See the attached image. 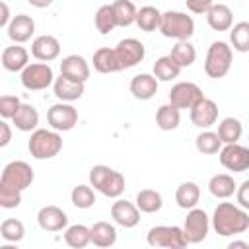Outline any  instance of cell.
<instances>
[{
	"mask_svg": "<svg viewBox=\"0 0 249 249\" xmlns=\"http://www.w3.org/2000/svg\"><path fill=\"white\" fill-rule=\"evenodd\" d=\"M212 228L222 237L243 233L249 228V214L239 204L220 202L212 214Z\"/></svg>",
	"mask_w": 249,
	"mask_h": 249,
	"instance_id": "obj_1",
	"label": "cell"
},
{
	"mask_svg": "<svg viewBox=\"0 0 249 249\" xmlns=\"http://www.w3.org/2000/svg\"><path fill=\"white\" fill-rule=\"evenodd\" d=\"M27 150L35 160H51L62 150V136L54 128H35L27 142Z\"/></svg>",
	"mask_w": 249,
	"mask_h": 249,
	"instance_id": "obj_2",
	"label": "cell"
},
{
	"mask_svg": "<svg viewBox=\"0 0 249 249\" xmlns=\"http://www.w3.org/2000/svg\"><path fill=\"white\" fill-rule=\"evenodd\" d=\"M233 62V49L226 41H214L208 47L206 60H204V72L208 78H224Z\"/></svg>",
	"mask_w": 249,
	"mask_h": 249,
	"instance_id": "obj_3",
	"label": "cell"
},
{
	"mask_svg": "<svg viewBox=\"0 0 249 249\" xmlns=\"http://www.w3.org/2000/svg\"><path fill=\"white\" fill-rule=\"evenodd\" d=\"M158 31L167 39H177V41L191 39L195 33V19L185 12L169 10L161 14V23Z\"/></svg>",
	"mask_w": 249,
	"mask_h": 249,
	"instance_id": "obj_4",
	"label": "cell"
},
{
	"mask_svg": "<svg viewBox=\"0 0 249 249\" xmlns=\"http://www.w3.org/2000/svg\"><path fill=\"white\" fill-rule=\"evenodd\" d=\"M35 179V173L31 169V165L27 161H21V160H16V161H10L6 163V167L2 169V175H0V185L2 187H10V189H16V191H25L27 187H31Z\"/></svg>",
	"mask_w": 249,
	"mask_h": 249,
	"instance_id": "obj_5",
	"label": "cell"
},
{
	"mask_svg": "<svg viewBox=\"0 0 249 249\" xmlns=\"http://www.w3.org/2000/svg\"><path fill=\"white\" fill-rule=\"evenodd\" d=\"M146 241L150 247H167V249H183L189 245V239L185 237L183 228L179 226H154Z\"/></svg>",
	"mask_w": 249,
	"mask_h": 249,
	"instance_id": "obj_6",
	"label": "cell"
},
{
	"mask_svg": "<svg viewBox=\"0 0 249 249\" xmlns=\"http://www.w3.org/2000/svg\"><path fill=\"white\" fill-rule=\"evenodd\" d=\"M21 86L29 91H41L54 84V74L49 62H33L21 70Z\"/></svg>",
	"mask_w": 249,
	"mask_h": 249,
	"instance_id": "obj_7",
	"label": "cell"
},
{
	"mask_svg": "<svg viewBox=\"0 0 249 249\" xmlns=\"http://www.w3.org/2000/svg\"><path fill=\"white\" fill-rule=\"evenodd\" d=\"M47 123L58 132H68L78 124V109L66 101H58L47 111Z\"/></svg>",
	"mask_w": 249,
	"mask_h": 249,
	"instance_id": "obj_8",
	"label": "cell"
},
{
	"mask_svg": "<svg viewBox=\"0 0 249 249\" xmlns=\"http://www.w3.org/2000/svg\"><path fill=\"white\" fill-rule=\"evenodd\" d=\"M210 230V218L202 208H191L187 212V218L183 222V231L185 237L189 239V243H200L206 239Z\"/></svg>",
	"mask_w": 249,
	"mask_h": 249,
	"instance_id": "obj_9",
	"label": "cell"
},
{
	"mask_svg": "<svg viewBox=\"0 0 249 249\" xmlns=\"http://www.w3.org/2000/svg\"><path fill=\"white\" fill-rule=\"evenodd\" d=\"M220 163L233 173H241L249 169V148L233 142V144H224L222 150L218 152Z\"/></svg>",
	"mask_w": 249,
	"mask_h": 249,
	"instance_id": "obj_10",
	"label": "cell"
},
{
	"mask_svg": "<svg viewBox=\"0 0 249 249\" xmlns=\"http://www.w3.org/2000/svg\"><path fill=\"white\" fill-rule=\"evenodd\" d=\"M202 97L204 93L195 82H177L169 89V103L175 105L177 109H191Z\"/></svg>",
	"mask_w": 249,
	"mask_h": 249,
	"instance_id": "obj_11",
	"label": "cell"
},
{
	"mask_svg": "<svg viewBox=\"0 0 249 249\" xmlns=\"http://www.w3.org/2000/svg\"><path fill=\"white\" fill-rule=\"evenodd\" d=\"M115 51H117V56H119V62H121L123 70L136 66V64L142 62L144 56H146V49H144L142 41H138V39H134V37L121 39V41L117 43Z\"/></svg>",
	"mask_w": 249,
	"mask_h": 249,
	"instance_id": "obj_12",
	"label": "cell"
},
{
	"mask_svg": "<svg viewBox=\"0 0 249 249\" xmlns=\"http://www.w3.org/2000/svg\"><path fill=\"white\" fill-rule=\"evenodd\" d=\"M218 121V105L210 97H202L191 107V123L198 128H210Z\"/></svg>",
	"mask_w": 249,
	"mask_h": 249,
	"instance_id": "obj_13",
	"label": "cell"
},
{
	"mask_svg": "<svg viewBox=\"0 0 249 249\" xmlns=\"http://www.w3.org/2000/svg\"><path fill=\"white\" fill-rule=\"evenodd\" d=\"M111 218L121 228H134L140 222V208L136 202H128L124 198H117L111 206Z\"/></svg>",
	"mask_w": 249,
	"mask_h": 249,
	"instance_id": "obj_14",
	"label": "cell"
},
{
	"mask_svg": "<svg viewBox=\"0 0 249 249\" xmlns=\"http://www.w3.org/2000/svg\"><path fill=\"white\" fill-rule=\"evenodd\" d=\"M37 224L45 231H60L68 228V216L62 208L54 204H47L37 212Z\"/></svg>",
	"mask_w": 249,
	"mask_h": 249,
	"instance_id": "obj_15",
	"label": "cell"
},
{
	"mask_svg": "<svg viewBox=\"0 0 249 249\" xmlns=\"http://www.w3.org/2000/svg\"><path fill=\"white\" fill-rule=\"evenodd\" d=\"M31 54L39 62H51L60 54V43L54 35H39L31 43Z\"/></svg>",
	"mask_w": 249,
	"mask_h": 249,
	"instance_id": "obj_16",
	"label": "cell"
},
{
	"mask_svg": "<svg viewBox=\"0 0 249 249\" xmlns=\"http://www.w3.org/2000/svg\"><path fill=\"white\" fill-rule=\"evenodd\" d=\"M84 82H76V80H70L68 76H58L54 78V84H53V91L56 95L58 101H66V103H72V101H78L82 95H84Z\"/></svg>",
	"mask_w": 249,
	"mask_h": 249,
	"instance_id": "obj_17",
	"label": "cell"
},
{
	"mask_svg": "<svg viewBox=\"0 0 249 249\" xmlns=\"http://www.w3.org/2000/svg\"><path fill=\"white\" fill-rule=\"evenodd\" d=\"M6 29H8V37L14 43H19L21 45V43H25V41H29L33 37V33H35V21L27 14H18V16L12 18V21H10V25Z\"/></svg>",
	"mask_w": 249,
	"mask_h": 249,
	"instance_id": "obj_18",
	"label": "cell"
},
{
	"mask_svg": "<svg viewBox=\"0 0 249 249\" xmlns=\"http://www.w3.org/2000/svg\"><path fill=\"white\" fill-rule=\"evenodd\" d=\"M60 74L68 76L70 80L86 84L89 78V64L82 54H68L60 62Z\"/></svg>",
	"mask_w": 249,
	"mask_h": 249,
	"instance_id": "obj_19",
	"label": "cell"
},
{
	"mask_svg": "<svg viewBox=\"0 0 249 249\" xmlns=\"http://www.w3.org/2000/svg\"><path fill=\"white\" fill-rule=\"evenodd\" d=\"M29 64V53L19 43H14L2 51V66L8 72H21Z\"/></svg>",
	"mask_w": 249,
	"mask_h": 249,
	"instance_id": "obj_20",
	"label": "cell"
},
{
	"mask_svg": "<svg viewBox=\"0 0 249 249\" xmlns=\"http://www.w3.org/2000/svg\"><path fill=\"white\" fill-rule=\"evenodd\" d=\"M158 82L160 80L154 74H136L130 80V93L140 101H148L158 93Z\"/></svg>",
	"mask_w": 249,
	"mask_h": 249,
	"instance_id": "obj_21",
	"label": "cell"
},
{
	"mask_svg": "<svg viewBox=\"0 0 249 249\" xmlns=\"http://www.w3.org/2000/svg\"><path fill=\"white\" fill-rule=\"evenodd\" d=\"M206 21L214 31H230L233 25V12L226 4H212L206 12Z\"/></svg>",
	"mask_w": 249,
	"mask_h": 249,
	"instance_id": "obj_22",
	"label": "cell"
},
{
	"mask_svg": "<svg viewBox=\"0 0 249 249\" xmlns=\"http://www.w3.org/2000/svg\"><path fill=\"white\" fill-rule=\"evenodd\" d=\"M93 68L99 72V74H113V72H119L123 70L121 62H119V56H117V51L115 49H109V47H101L93 53Z\"/></svg>",
	"mask_w": 249,
	"mask_h": 249,
	"instance_id": "obj_23",
	"label": "cell"
},
{
	"mask_svg": "<svg viewBox=\"0 0 249 249\" xmlns=\"http://www.w3.org/2000/svg\"><path fill=\"white\" fill-rule=\"evenodd\" d=\"M200 200V187L195 183V181H185L177 187L175 191V202L179 208L183 210H191L198 204Z\"/></svg>",
	"mask_w": 249,
	"mask_h": 249,
	"instance_id": "obj_24",
	"label": "cell"
},
{
	"mask_svg": "<svg viewBox=\"0 0 249 249\" xmlns=\"http://www.w3.org/2000/svg\"><path fill=\"white\" fill-rule=\"evenodd\" d=\"M14 124L18 130L21 132H33L39 124V113L31 103H21V107L18 109V113L14 115Z\"/></svg>",
	"mask_w": 249,
	"mask_h": 249,
	"instance_id": "obj_25",
	"label": "cell"
},
{
	"mask_svg": "<svg viewBox=\"0 0 249 249\" xmlns=\"http://www.w3.org/2000/svg\"><path fill=\"white\" fill-rule=\"evenodd\" d=\"M208 191L212 196L216 198H230L235 191H237V185L233 181L231 175L228 173H218V175H212L210 181H208Z\"/></svg>",
	"mask_w": 249,
	"mask_h": 249,
	"instance_id": "obj_26",
	"label": "cell"
},
{
	"mask_svg": "<svg viewBox=\"0 0 249 249\" xmlns=\"http://www.w3.org/2000/svg\"><path fill=\"white\" fill-rule=\"evenodd\" d=\"M91 243L95 247H111L117 243V230L109 222H95L91 228Z\"/></svg>",
	"mask_w": 249,
	"mask_h": 249,
	"instance_id": "obj_27",
	"label": "cell"
},
{
	"mask_svg": "<svg viewBox=\"0 0 249 249\" xmlns=\"http://www.w3.org/2000/svg\"><path fill=\"white\" fill-rule=\"evenodd\" d=\"M181 123V109H177L171 103L160 105L156 111V124L161 130H175Z\"/></svg>",
	"mask_w": 249,
	"mask_h": 249,
	"instance_id": "obj_28",
	"label": "cell"
},
{
	"mask_svg": "<svg viewBox=\"0 0 249 249\" xmlns=\"http://www.w3.org/2000/svg\"><path fill=\"white\" fill-rule=\"evenodd\" d=\"M64 241L72 249H82V247L91 243V230L88 226H84V224L68 226L66 231H64Z\"/></svg>",
	"mask_w": 249,
	"mask_h": 249,
	"instance_id": "obj_29",
	"label": "cell"
},
{
	"mask_svg": "<svg viewBox=\"0 0 249 249\" xmlns=\"http://www.w3.org/2000/svg\"><path fill=\"white\" fill-rule=\"evenodd\" d=\"M169 56H171L181 68H189V66H193L195 60H196V51H195L193 43H189V39H183V41H177V43L171 47Z\"/></svg>",
	"mask_w": 249,
	"mask_h": 249,
	"instance_id": "obj_30",
	"label": "cell"
},
{
	"mask_svg": "<svg viewBox=\"0 0 249 249\" xmlns=\"http://www.w3.org/2000/svg\"><path fill=\"white\" fill-rule=\"evenodd\" d=\"M243 134V124L239 119L235 117H226L220 121L218 124V136L222 140V144H233L241 138Z\"/></svg>",
	"mask_w": 249,
	"mask_h": 249,
	"instance_id": "obj_31",
	"label": "cell"
},
{
	"mask_svg": "<svg viewBox=\"0 0 249 249\" xmlns=\"http://www.w3.org/2000/svg\"><path fill=\"white\" fill-rule=\"evenodd\" d=\"M181 66L169 56V54H165V56H160L156 62H154V76L160 80V82H171V80H175L179 74H181Z\"/></svg>",
	"mask_w": 249,
	"mask_h": 249,
	"instance_id": "obj_32",
	"label": "cell"
},
{
	"mask_svg": "<svg viewBox=\"0 0 249 249\" xmlns=\"http://www.w3.org/2000/svg\"><path fill=\"white\" fill-rule=\"evenodd\" d=\"M160 23H161V12L156 8V6H142L136 14V25L142 29V31H156L160 29Z\"/></svg>",
	"mask_w": 249,
	"mask_h": 249,
	"instance_id": "obj_33",
	"label": "cell"
},
{
	"mask_svg": "<svg viewBox=\"0 0 249 249\" xmlns=\"http://www.w3.org/2000/svg\"><path fill=\"white\" fill-rule=\"evenodd\" d=\"M136 206L140 208V212H146V214H154L158 210H161L163 206V198L158 191L154 189H142L138 191L136 195Z\"/></svg>",
	"mask_w": 249,
	"mask_h": 249,
	"instance_id": "obj_34",
	"label": "cell"
},
{
	"mask_svg": "<svg viewBox=\"0 0 249 249\" xmlns=\"http://www.w3.org/2000/svg\"><path fill=\"white\" fill-rule=\"evenodd\" d=\"M113 10H115V18H117V27H128V25L136 23L138 10L132 4V0H115Z\"/></svg>",
	"mask_w": 249,
	"mask_h": 249,
	"instance_id": "obj_35",
	"label": "cell"
},
{
	"mask_svg": "<svg viewBox=\"0 0 249 249\" xmlns=\"http://www.w3.org/2000/svg\"><path fill=\"white\" fill-rule=\"evenodd\" d=\"M231 49L237 53H249V21H237L230 29Z\"/></svg>",
	"mask_w": 249,
	"mask_h": 249,
	"instance_id": "obj_36",
	"label": "cell"
},
{
	"mask_svg": "<svg viewBox=\"0 0 249 249\" xmlns=\"http://www.w3.org/2000/svg\"><path fill=\"white\" fill-rule=\"evenodd\" d=\"M115 27H117V18H115L113 4H103V6H99L97 12H95V29H97L101 35H107V33H111Z\"/></svg>",
	"mask_w": 249,
	"mask_h": 249,
	"instance_id": "obj_37",
	"label": "cell"
},
{
	"mask_svg": "<svg viewBox=\"0 0 249 249\" xmlns=\"http://www.w3.org/2000/svg\"><path fill=\"white\" fill-rule=\"evenodd\" d=\"M195 146L200 154L204 156H212V154H218L222 150V140L218 136V132H212V130H202L196 138H195Z\"/></svg>",
	"mask_w": 249,
	"mask_h": 249,
	"instance_id": "obj_38",
	"label": "cell"
},
{
	"mask_svg": "<svg viewBox=\"0 0 249 249\" xmlns=\"http://www.w3.org/2000/svg\"><path fill=\"white\" fill-rule=\"evenodd\" d=\"M25 235V226L21 220H16V218H6L2 224H0V237L8 243H18L21 241Z\"/></svg>",
	"mask_w": 249,
	"mask_h": 249,
	"instance_id": "obj_39",
	"label": "cell"
},
{
	"mask_svg": "<svg viewBox=\"0 0 249 249\" xmlns=\"http://www.w3.org/2000/svg\"><path fill=\"white\" fill-rule=\"evenodd\" d=\"M70 200L76 208L86 210V208H91L95 204V193L89 185H76L70 193Z\"/></svg>",
	"mask_w": 249,
	"mask_h": 249,
	"instance_id": "obj_40",
	"label": "cell"
},
{
	"mask_svg": "<svg viewBox=\"0 0 249 249\" xmlns=\"http://www.w3.org/2000/svg\"><path fill=\"white\" fill-rule=\"evenodd\" d=\"M113 173H115V169H111L109 165H103V163L93 165V167L89 169V185H91L95 191L101 193V191L105 189L107 181L113 177Z\"/></svg>",
	"mask_w": 249,
	"mask_h": 249,
	"instance_id": "obj_41",
	"label": "cell"
},
{
	"mask_svg": "<svg viewBox=\"0 0 249 249\" xmlns=\"http://www.w3.org/2000/svg\"><path fill=\"white\" fill-rule=\"evenodd\" d=\"M123 191H124V177H123V173L115 171L113 177L107 181L105 189L101 191V195H105V196H109V198H119V196L123 195Z\"/></svg>",
	"mask_w": 249,
	"mask_h": 249,
	"instance_id": "obj_42",
	"label": "cell"
},
{
	"mask_svg": "<svg viewBox=\"0 0 249 249\" xmlns=\"http://www.w3.org/2000/svg\"><path fill=\"white\" fill-rule=\"evenodd\" d=\"M21 107V101L18 95H2L0 97V115L2 119H14V115L18 113V109Z\"/></svg>",
	"mask_w": 249,
	"mask_h": 249,
	"instance_id": "obj_43",
	"label": "cell"
},
{
	"mask_svg": "<svg viewBox=\"0 0 249 249\" xmlns=\"http://www.w3.org/2000/svg\"><path fill=\"white\" fill-rule=\"evenodd\" d=\"M19 204H21V191L0 185V206L10 210V208H18Z\"/></svg>",
	"mask_w": 249,
	"mask_h": 249,
	"instance_id": "obj_44",
	"label": "cell"
},
{
	"mask_svg": "<svg viewBox=\"0 0 249 249\" xmlns=\"http://www.w3.org/2000/svg\"><path fill=\"white\" fill-rule=\"evenodd\" d=\"M235 198H237V204H239L241 208L249 210V179L243 181V183L237 187V191H235Z\"/></svg>",
	"mask_w": 249,
	"mask_h": 249,
	"instance_id": "obj_45",
	"label": "cell"
},
{
	"mask_svg": "<svg viewBox=\"0 0 249 249\" xmlns=\"http://www.w3.org/2000/svg\"><path fill=\"white\" fill-rule=\"evenodd\" d=\"M185 2L193 14H206L210 10V6L214 4V0H185Z\"/></svg>",
	"mask_w": 249,
	"mask_h": 249,
	"instance_id": "obj_46",
	"label": "cell"
},
{
	"mask_svg": "<svg viewBox=\"0 0 249 249\" xmlns=\"http://www.w3.org/2000/svg\"><path fill=\"white\" fill-rule=\"evenodd\" d=\"M10 140H12V128H10V124L6 123V119H4V121L0 123V148L8 146Z\"/></svg>",
	"mask_w": 249,
	"mask_h": 249,
	"instance_id": "obj_47",
	"label": "cell"
},
{
	"mask_svg": "<svg viewBox=\"0 0 249 249\" xmlns=\"http://www.w3.org/2000/svg\"><path fill=\"white\" fill-rule=\"evenodd\" d=\"M10 21H12V18H10V8H8L6 2H0V27H8Z\"/></svg>",
	"mask_w": 249,
	"mask_h": 249,
	"instance_id": "obj_48",
	"label": "cell"
},
{
	"mask_svg": "<svg viewBox=\"0 0 249 249\" xmlns=\"http://www.w3.org/2000/svg\"><path fill=\"white\" fill-rule=\"evenodd\" d=\"M27 2H29L33 8H39V10H41V8H49L54 0H27Z\"/></svg>",
	"mask_w": 249,
	"mask_h": 249,
	"instance_id": "obj_49",
	"label": "cell"
},
{
	"mask_svg": "<svg viewBox=\"0 0 249 249\" xmlns=\"http://www.w3.org/2000/svg\"><path fill=\"white\" fill-rule=\"evenodd\" d=\"M228 247H230V249H235V247H243V249H249V243H247V241H231Z\"/></svg>",
	"mask_w": 249,
	"mask_h": 249,
	"instance_id": "obj_50",
	"label": "cell"
}]
</instances>
